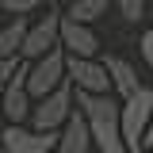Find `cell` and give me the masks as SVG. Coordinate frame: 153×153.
Here are the masks:
<instances>
[{
  "mask_svg": "<svg viewBox=\"0 0 153 153\" xmlns=\"http://www.w3.org/2000/svg\"><path fill=\"white\" fill-rule=\"evenodd\" d=\"M69 84L73 92H84V96H111V76L103 69L100 57H69Z\"/></svg>",
  "mask_w": 153,
  "mask_h": 153,
  "instance_id": "cell-7",
  "label": "cell"
},
{
  "mask_svg": "<svg viewBox=\"0 0 153 153\" xmlns=\"http://www.w3.org/2000/svg\"><path fill=\"white\" fill-rule=\"evenodd\" d=\"M76 111L88 119V130H92V142H96L100 153H130L126 142H123V123H119L123 103L115 96H84V92H76Z\"/></svg>",
  "mask_w": 153,
  "mask_h": 153,
  "instance_id": "cell-1",
  "label": "cell"
},
{
  "mask_svg": "<svg viewBox=\"0 0 153 153\" xmlns=\"http://www.w3.org/2000/svg\"><path fill=\"white\" fill-rule=\"evenodd\" d=\"M61 50L69 57H103L100 54V35L84 23H73V19H61Z\"/></svg>",
  "mask_w": 153,
  "mask_h": 153,
  "instance_id": "cell-9",
  "label": "cell"
},
{
  "mask_svg": "<svg viewBox=\"0 0 153 153\" xmlns=\"http://www.w3.org/2000/svg\"><path fill=\"white\" fill-rule=\"evenodd\" d=\"M0 27H8V16H4V12H0Z\"/></svg>",
  "mask_w": 153,
  "mask_h": 153,
  "instance_id": "cell-20",
  "label": "cell"
},
{
  "mask_svg": "<svg viewBox=\"0 0 153 153\" xmlns=\"http://www.w3.org/2000/svg\"><path fill=\"white\" fill-rule=\"evenodd\" d=\"M100 16H107V0H73V4L65 8V19L84 23V27H92Z\"/></svg>",
  "mask_w": 153,
  "mask_h": 153,
  "instance_id": "cell-13",
  "label": "cell"
},
{
  "mask_svg": "<svg viewBox=\"0 0 153 153\" xmlns=\"http://www.w3.org/2000/svg\"><path fill=\"white\" fill-rule=\"evenodd\" d=\"M31 115H35V100L27 92V61H23L16 80L0 92V119L4 126H31Z\"/></svg>",
  "mask_w": 153,
  "mask_h": 153,
  "instance_id": "cell-6",
  "label": "cell"
},
{
  "mask_svg": "<svg viewBox=\"0 0 153 153\" xmlns=\"http://www.w3.org/2000/svg\"><path fill=\"white\" fill-rule=\"evenodd\" d=\"M57 134H38L35 126H4V153H50Z\"/></svg>",
  "mask_w": 153,
  "mask_h": 153,
  "instance_id": "cell-10",
  "label": "cell"
},
{
  "mask_svg": "<svg viewBox=\"0 0 153 153\" xmlns=\"http://www.w3.org/2000/svg\"><path fill=\"white\" fill-rule=\"evenodd\" d=\"M65 84H69V54L65 50H54V54H46L42 61H31L27 65V92H31L35 103L46 100V96H54Z\"/></svg>",
  "mask_w": 153,
  "mask_h": 153,
  "instance_id": "cell-3",
  "label": "cell"
},
{
  "mask_svg": "<svg viewBox=\"0 0 153 153\" xmlns=\"http://www.w3.org/2000/svg\"><path fill=\"white\" fill-rule=\"evenodd\" d=\"M146 149H153V126H149V134H146Z\"/></svg>",
  "mask_w": 153,
  "mask_h": 153,
  "instance_id": "cell-18",
  "label": "cell"
},
{
  "mask_svg": "<svg viewBox=\"0 0 153 153\" xmlns=\"http://www.w3.org/2000/svg\"><path fill=\"white\" fill-rule=\"evenodd\" d=\"M103 61V69H107V76H111V96L119 100V103H126L130 96H138L146 84L138 80V69H134L126 57H119V54H107V57H100Z\"/></svg>",
  "mask_w": 153,
  "mask_h": 153,
  "instance_id": "cell-8",
  "label": "cell"
},
{
  "mask_svg": "<svg viewBox=\"0 0 153 153\" xmlns=\"http://www.w3.org/2000/svg\"><path fill=\"white\" fill-rule=\"evenodd\" d=\"M119 16L126 23H142L146 19V0H119Z\"/></svg>",
  "mask_w": 153,
  "mask_h": 153,
  "instance_id": "cell-15",
  "label": "cell"
},
{
  "mask_svg": "<svg viewBox=\"0 0 153 153\" xmlns=\"http://www.w3.org/2000/svg\"><path fill=\"white\" fill-rule=\"evenodd\" d=\"M38 8H42L38 0H0V12L8 19H27V16H35Z\"/></svg>",
  "mask_w": 153,
  "mask_h": 153,
  "instance_id": "cell-14",
  "label": "cell"
},
{
  "mask_svg": "<svg viewBox=\"0 0 153 153\" xmlns=\"http://www.w3.org/2000/svg\"><path fill=\"white\" fill-rule=\"evenodd\" d=\"M119 123H123V142H126V149L130 153H146V134H149V126H153V88L149 84L123 103Z\"/></svg>",
  "mask_w": 153,
  "mask_h": 153,
  "instance_id": "cell-2",
  "label": "cell"
},
{
  "mask_svg": "<svg viewBox=\"0 0 153 153\" xmlns=\"http://www.w3.org/2000/svg\"><path fill=\"white\" fill-rule=\"evenodd\" d=\"M138 54H142V61H146V69H149V76H153V31H142V38H138Z\"/></svg>",
  "mask_w": 153,
  "mask_h": 153,
  "instance_id": "cell-16",
  "label": "cell"
},
{
  "mask_svg": "<svg viewBox=\"0 0 153 153\" xmlns=\"http://www.w3.org/2000/svg\"><path fill=\"white\" fill-rule=\"evenodd\" d=\"M27 31H31V19H8V27H0V61H19Z\"/></svg>",
  "mask_w": 153,
  "mask_h": 153,
  "instance_id": "cell-12",
  "label": "cell"
},
{
  "mask_svg": "<svg viewBox=\"0 0 153 153\" xmlns=\"http://www.w3.org/2000/svg\"><path fill=\"white\" fill-rule=\"evenodd\" d=\"M61 19H65L61 8H46V16L31 19V31H27V42H23L19 61L31 65V61H42L46 54L61 50Z\"/></svg>",
  "mask_w": 153,
  "mask_h": 153,
  "instance_id": "cell-4",
  "label": "cell"
},
{
  "mask_svg": "<svg viewBox=\"0 0 153 153\" xmlns=\"http://www.w3.org/2000/svg\"><path fill=\"white\" fill-rule=\"evenodd\" d=\"M92 149H96V142H92V130H88V119L80 111H73V119L57 134V153H92Z\"/></svg>",
  "mask_w": 153,
  "mask_h": 153,
  "instance_id": "cell-11",
  "label": "cell"
},
{
  "mask_svg": "<svg viewBox=\"0 0 153 153\" xmlns=\"http://www.w3.org/2000/svg\"><path fill=\"white\" fill-rule=\"evenodd\" d=\"M19 69H23V61H0V92H4V88L16 80Z\"/></svg>",
  "mask_w": 153,
  "mask_h": 153,
  "instance_id": "cell-17",
  "label": "cell"
},
{
  "mask_svg": "<svg viewBox=\"0 0 153 153\" xmlns=\"http://www.w3.org/2000/svg\"><path fill=\"white\" fill-rule=\"evenodd\" d=\"M0 153H4V119H0Z\"/></svg>",
  "mask_w": 153,
  "mask_h": 153,
  "instance_id": "cell-19",
  "label": "cell"
},
{
  "mask_svg": "<svg viewBox=\"0 0 153 153\" xmlns=\"http://www.w3.org/2000/svg\"><path fill=\"white\" fill-rule=\"evenodd\" d=\"M73 111H76V92H73V84H65V88H57L54 96H46V100L35 103L31 126H35L38 134H61V126L73 119Z\"/></svg>",
  "mask_w": 153,
  "mask_h": 153,
  "instance_id": "cell-5",
  "label": "cell"
},
{
  "mask_svg": "<svg viewBox=\"0 0 153 153\" xmlns=\"http://www.w3.org/2000/svg\"><path fill=\"white\" fill-rule=\"evenodd\" d=\"M146 153H153V149H146Z\"/></svg>",
  "mask_w": 153,
  "mask_h": 153,
  "instance_id": "cell-21",
  "label": "cell"
}]
</instances>
